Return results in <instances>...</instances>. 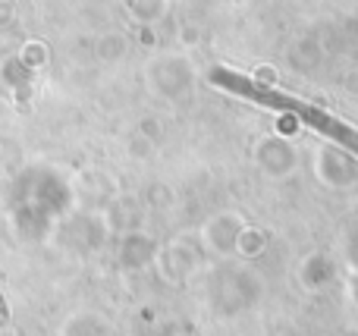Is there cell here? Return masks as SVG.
<instances>
[{
	"label": "cell",
	"instance_id": "1",
	"mask_svg": "<svg viewBox=\"0 0 358 336\" xmlns=\"http://www.w3.org/2000/svg\"><path fill=\"white\" fill-rule=\"evenodd\" d=\"M217 82H220L223 88H229V92H236V94H245V98L258 101V104L280 107V110H286V113H296L299 119H305V123H308V126H315V129L330 132V136H334L336 142H340V145H346V148H352L355 154H358V132L346 129V126H343V123H336L334 117H327V113H324V110H317V107H308V104H302V101H296V98H286V94L273 92V88L255 85V82L242 79V75H233V73H217Z\"/></svg>",
	"mask_w": 358,
	"mask_h": 336
}]
</instances>
